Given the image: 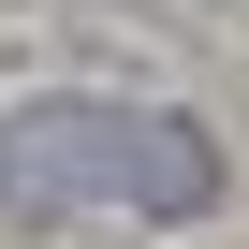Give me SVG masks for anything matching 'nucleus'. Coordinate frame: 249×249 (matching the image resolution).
<instances>
[{
  "label": "nucleus",
  "mask_w": 249,
  "mask_h": 249,
  "mask_svg": "<svg viewBox=\"0 0 249 249\" xmlns=\"http://www.w3.org/2000/svg\"><path fill=\"white\" fill-rule=\"evenodd\" d=\"M205 191H220V147L191 117H147V103H30V117H0V220H30V205L191 220Z\"/></svg>",
  "instance_id": "obj_1"
}]
</instances>
